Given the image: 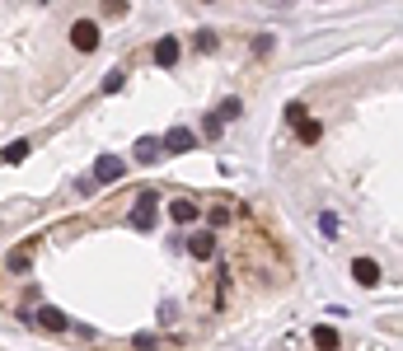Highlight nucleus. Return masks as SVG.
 Instances as JSON below:
<instances>
[{
  "mask_svg": "<svg viewBox=\"0 0 403 351\" xmlns=\"http://www.w3.org/2000/svg\"><path fill=\"white\" fill-rule=\"evenodd\" d=\"M104 15H108V19L127 15V0H104Z\"/></svg>",
  "mask_w": 403,
  "mask_h": 351,
  "instance_id": "obj_19",
  "label": "nucleus"
},
{
  "mask_svg": "<svg viewBox=\"0 0 403 351\" xmlns=\"http://www.w3.org/2000/svg\"><path fill=\"white\" fill-rule=\"evenodd\" d=\"M239 113H244V103H239V99H225V103L216 108V117H220V122H234Z\"/></svg>",
  "mask_w": 403,
  "mask_h": 351,
  "instance_id": "obj_14",
  "label": "nucleus"
},
{
  "mask_svg": "<svg viewBox=\"0 0 403 351\" xmlns=\"http://www.w3.org/2000/svg\"><path fill=\"white\" fill-rule=\"evenodd\" d=\"M38 328H47V333H66L71 323H66V314H62V309L43 305V309H38Z\"/></svg>",
  "mask_w": 403,
  "mask_h": 351,
  "instance_id": "obj_8",
  "label": "nucleus"
},
{
  "mask_svg": "<svg viewBox=\"0 0 403 351\" xmlns=\"http://www.w3.org/2000/svg\"><path fill=\"white\" fill-rule=\"evenodd\" d=\"M71 47H76V52H94V47H99V24H94V19H76V24H71Z\"/></svg>",
  "mask_w": 403,
  "mask_h": 351,
  "instance_id": "obj_1",
  "label": "nucleus"
},
{
  "mask_svg": "<svg viewBox=\"0 0 403 351\" xmlns=\"http://www.w3.org/2000/svg\"><path fill=\"white\" fill-rule=\"evenodd\" d=\"M10 272H29V253H10Z\"/></svg>",
  "mask_w": 403,
  "mask_h": 351,
  "instance_id": "obj_22",
  "label": "nucleus"
},
{
  "mask_svg": "<svg viewBox=\"0 0 403 351\" xmlns=\"http://www.w3.org/2000/svg\"><path fill=\"white\" fill-rule=\"evenodd\" d=\"M188 253H192L197 262H206L211 253H216V234H211V229H197V234L188 239Z\"/></svg>",
  "mask_w": 403,
  "mask_h": 351,
  "instance_id": "obj_6",
  "label": "nucleus"
},
{
  "mask_svg": "<svg viewBox=\"0 0 403 351\" xmlns=\"http://www.w3.org/2000/svg\"><path fill=\"white\" fill-rule=\"evenodd\" d=\"M155 62H160V66H174V62H178V38H160V43H155Z\"/></svg>",
  "mask_w": 403,
  "mask_h": 351,
  "instance_id": "obj_11",
  "label": "nucleus"
},
{
  "mask_svg": "<svg viewBox=\"0 0 403 351\" xmlns=\"http://www.w3.org/2000/svg\"><path fill=\"white\" fill-rule=\"evenodd\" d=\"M305 117H310V113H305V103H300V99H295V103H286V122H291V127H300Z\"/></svg>",
  "mask_w": 403,
  "mask_h": 351,
  "instance_id": "obj_17",
  "label": "nucleus"
},
{
  "mask_svg": "<svg viewBox=\"0 0 403 351\" xmlns=\"http://www.w3.org/2000/svg\"><path fill=\"white\" fill-rule=\"evenodd\" d=\"M352 281H357V286H380V262L375 258H352Z\"/></svg>",
  "mask_w": 403,
  "mask_h": 351,
  "instance_id": "obj_5",
  "label": "nucleus"
},
{
  "mask_svg": "<svg viewBox=\"0 0 403 351\" xmlns=\"http://www.w3.org/2000/svg\"><path fill=\"white\" fill-rule=\"evenodd\" d=\"M160 141H164V150H169V155H188L192 145H197V136H192L188 127H174V131H164Z\"/></svg>",
  "mask_w": 403,
  "mask_h": 351,
  "instance_id": "obj_4",
  "label": "nucleus"
},
{
  "mask_svg": "<svg viewBox=\"0 0 403 351\" xmlns=\"http://www.w3.org/2000/svg\"><path fill=\"white\" fill-rule=\"evenodd\" d=\"M197 206H192V201H169V220L174 225H192V220H197Z\"/></svg>",
  "mask_w": 403,
  "mask_h": 351,
  "instance_id": "obj_9",
  "label": "nucleus"
},
{
  "mask_svg": "<svg viewBox=\"0 0 403 351\" xmlns=\"http://www.w3.org/2000/svg\"><path fill=\"white\" fill-rule=\"evenodd\" d=\"M122 173H127V164L118 155H99V159H94V183H118Z\"/></svg>",
  "mask_w": 403,
  "mask_h": 351,
  "instance_id": "obj_2",
  "label": "nucleus"
},
{
  "mask_svg": "<svg viewBox=\"0 0 403 351\" xmlns=\"http://www.w3.org/2000/svg\"><path fill=\"white\" fill-rule=\"evenodd\" d=\"M202 131H206V141H220V117H206V122H202Z\"/></svg>",
  "mask_w": 403,
  "mask_h": 351,
  "instance_id": "obj_20",
  "label": "nucleus"
},
{
  "mask_svg": "<svg viewBox=\"0 0 403 351\" xmlns=\"http://www.w3.org/2000/svg\"><path fill=\"white\" fill-rule=\"evenodd\" d=\"M132 347H136V351H160V337L155 333H136V337H132Z\"/></svg>",
  "mask_w": 403,
  "mask_h": 351,
  "instance_id": "obj_16",
  "label": "nucleus"
},
{
  "mask_svg": "<svg viewBox=\"0 0 403 351\" xmlns=\"http://www.w3.org/2000/svg\"><path fill=\"white\" fill-rule=\"evenodd\" d=\"M197 52H216V33H197Z\"/></svg>",
  "mask_w": 403,
  "mask_h": 351,
  "instance_id": "obj_21",
  "label": "nucleus"
},
{
  "mask_svg": "<svg viewBox=\"0 0 403 351\" xmlns=\"http://www.w3.org/2000/svg\"><path fill=\"white\" fill-rule=\"evenodd\" d=\"M122 85H127V76H122V71H108V76H104V94H118Z\"/></svg>",
  "mask_w": 403,
  "mask_h": 351,
  "instance_id": "obj_18",
  "label": "nucleus"
},
{
  "mask_svg": "<svg viewBox=\"0 0 403 351\" xmlns=\"http://www.w3.org/2000/svg\"><path fill=\"white\" fill-rule=\"evenodd\" d=\"M132 155H136V164H155L160 155H164V141H160V136H141Z\"/></svg>",
  "mask_w": 403,
  "mask_h": 351,
  "instance_id": "obj_7",
  "label": "nucleus"
},
{
  "mask_svg": "<svg viewBox=\"0 0 403 351\" xmlns=\"http://www.w3.org/2000/svg\"><path fill=\"white\" fill-rule=\"evenodd\" d=\"M155 206H160L155 192H141V197H136V211H132V225H136V229H155Z\"/></svg>",
  "mask_w": 403,
  "mask_h": 351,
  "instance_id": "obj_3",
  "label": "nucleus"
},
{
  "mask_svg": "<svg viewBox=\"0 0 403 351\" xmlns=\"http://www.w3.org/2000/svg\"><path fill=\"white\" fill-rule=\"evenodd\" d=\"M0 159H5V164H19V159H29V141H10V145L0 150Z\"/></svg>",
  "mask_w": 403,
  "mask_h": 351,
  "instance_id": "obj_13",
  "label": "nucleus"
},
{
  "mask_svg": "<svg viewBox=\"0 0 403 351\" xmlns=\"http://www.w3.org/2000/svg\"><path fill=\"white\" fill-rule=\"evenodd\" d=\"M314 347H319V351H338V347H342L338 328H328V323H319V328H314Z\"/></svg>",
  "mask_w": 403,
  "mask_h": 351,
  "instance_id": "obj_10",
  "label": "nucleus"
},
{
  "mask_svg": "<svg viewBox=\"0 0 403 351\" xmlns=\"http://www.w3.org/2000/svg\"><path fill=\"white\" fill-rule=\"evenodd\" d=\"M206 225H211V229L230 225V206H211V211H206Z\"/></svg>",
  "mask_w": 403,
  "mask_h": 351,
  "instance_id": "obj_15",
  "label": "nucleus"
},
{
  "mask_svg": "<svg viewBox=\"0 0 403 351\" xmlns=\"http://www.w3.org/2000/svg\"><path fill=\"white\" fill-rule=\"evenodd\" d=\"M319 136H324V127L314 122V117H305V122L295 127V141H300V145H314V141H319Z\"/></svg>",
  "mask_w": 403,
  "mask_h": 351,
  "instance_id": "obj_12",
  "label": "nucleus"
}]
</instances>
